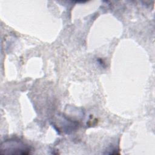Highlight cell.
Here are the masks:
<instances>
[{"label":"cell","instance_id":"6da1fadb","mask_svg":"<svg viewBox=\"0 0 155 155\" xmlns=\"http://www.w3.org/2000/svg\"><path fill=\"white\" fill-rule=\"evenodd\" d=\"M30 148L18 140H9L2 143L1 154H27L30 153Z\"/></svg>","mask_w":155,"mask_h":155}]
</instances>
